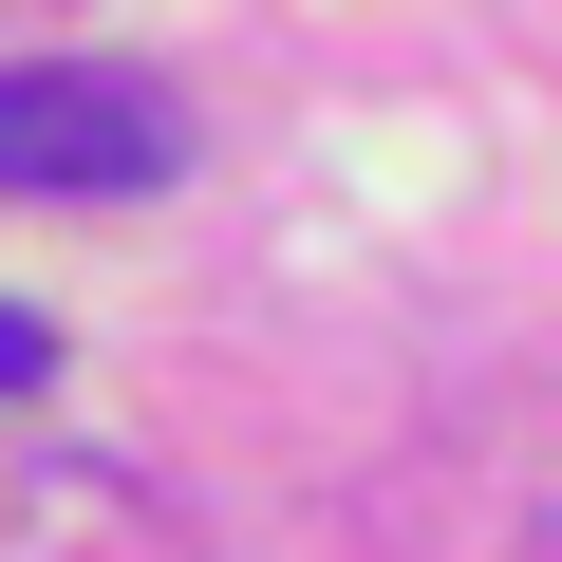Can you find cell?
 I'll list each match as a JSON object with an SVG mask.
<instances>
[{
  "label": "cell",
  "instance_id": "6da1fadb",
  "mask_svg": "<svg viewBox=\"0 0 562 562\" xmlns=\"http://www.w3.org/2000/svg\"><path fill=\"white\" fill-rule=\"evenodd\" d=\"M169 169H188V113H169L150 76H94V57L0 76V188L94 206V188H169Z\"/></svg>",
  "mask_w": 562,
  "mask_h": 562
},
{
  "label": "cell",
  "instance_id": "7a4b0ae2",
  "mask_svg": "<svg viewBox=\"0 0 562 562\" xmlns=\"http://www.w3.org/2000/svg\"><path fill=\"white\" fill-rule=\"evenodd\" d=\"M38 375H57V338H38V319H0V394H38Z\"/></svg>",
  "mask_w": 562,
  "mask_h": 562
}]
</instances>
